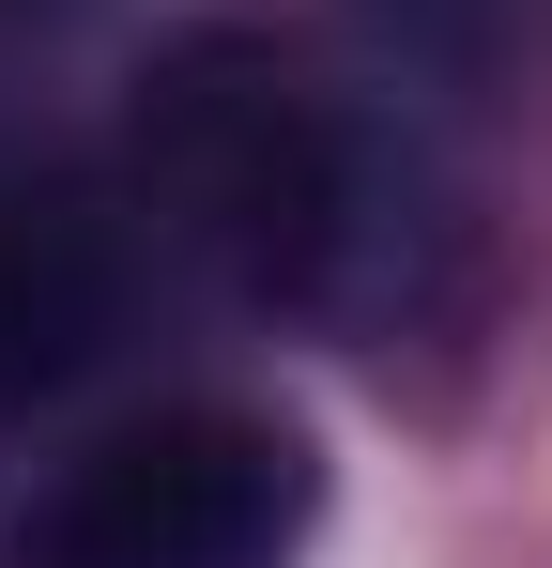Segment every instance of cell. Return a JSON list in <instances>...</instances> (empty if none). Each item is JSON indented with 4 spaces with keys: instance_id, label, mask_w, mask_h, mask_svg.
I'll list each match as a JSON object with an SVG mask.
<instances>
[{
    "instance_id": "6da1fadb",
    "label": "cell",
    "mask_w": 552,
    "mask_h": 568,
    "mask_svg": "<svg viewBox=\"0 0 552 568\" xmlns=\"http://www.w3.org/2000/svg\"><path fill=\"white\" fill-rule=\"evenodd\" d=\"M139 215L246 307H307V323L415 307V246L446 231L384 78H338L276 16H200L139 78Z\"/></svg>"
},
{
    "instance_id": "277c9868",
    "label": "cell",
    "mask_w": 552,
    "mask_h": 568,
    "mask_svg": "<svg viewBox=\"0 0 552 568\" xmlns=\"http://www.w3.org/2000/svg\"><path fill=\"white\" fill-rule=\"evenodd\" d=\"M384 78L430 93H538L552 78V0H354Z\"/></svg>"
},
{
    "instance_id": "7a4b0ae2",
    "label": "cell",
    "mask_w": 552,
    "mask_h": 568,
    "mask_svg": "<svg viewBox=\"0 0 552 568\" xmlns=\"http://www.w3.org/2000/svg\"><path fill=\"white\" fill-rule=\"evenodd\" d=\"M307 523H323V462L276 415L184 399V415L108 430L16 523V568H292Z\"/></svg>"
},
{
    "instance_id": "3957f363",
    "label": "cell",
    "mask_w": 552,
    "mask_h": 568,
    "mask_svg": "<svg viewBox=\"0 0 552 568\" xmlns=\"http://www.w3.org/2000/svg\"><path fill=\"white\" fill-rule=\"evenodd\" d=\"M123 323V215L0 123V415H31L47 384H78Z\"/></svg>"
}]
</instances>
